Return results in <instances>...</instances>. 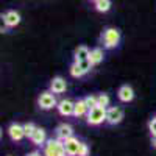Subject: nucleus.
<instances>
[{
	"label": "nucleus",
	"instance_id": "obj_1",
	"mask_svg": "<svg viewBox=\"0 0 156 156\" xmlns=\"http://www.w3.org/2000/svg\"><path fill=\"white\" fill-rule=\"evenodd\" d=\"M44 156H69L66 148H64V142L59 139H48L44 145Z\"/></svg>",
	"mask_w": 156,
	"mask_h": 156
},
{
	"label": "nucleus",
	"instance_id": "obj_2",
	"mask_svg": "<svg viewBox=\"0 0 156 156\" xmlns=\"http://www.w3.org/2000/svg\"><path fill=\"white\" fill-rule=\"evenodd\" d=\"M101 41L106 48H114L120 42V31L117 28H106L101 34Z\"/></svg>",
	"mask_w": 156,
	"mask_h": 156
},
{
	"label": "nucleus",
	"instance_id": "obj_3",
	"mask_svg": "<svg viewBox=\"0 0 156 156\" xmlns=\"http://www.w3.org/2000/svg\"><path fill=\"white\" fill-rule=\"evenodd\" d=\"M106 111L108 108L105 106H95L87 112V123L89 125H100L106 120Z\"/></svg>",
	"mask_w": 156,
	"mask_h": 156
},
{
	"label": "nucleus",
	"instance_id": "obj_4",
	"mask_svg": "<svg viewBox=\"0 0 156 156\" xmlns=\"http://www.w3.org/2000/svg\"><path fill=\"white\" fill-rule=\"evenodd\" d=\"M37 103H39V106H41L42 109H51V108L58 106L56 98H55V94L51 92V90H44V92L39 95Z\"/></svg>",
	"mask_w": 156,
	"mask_h": 156
},
{
	"label": "nucleus",
	"instance_id": "obj_5",
	"mask_svg": "<svg viewBox=\"0 0 156 156\" xmlns=\"http://www.w3.org/2000/svg\"><path fill=\"white\" fill-rule=\"evenodd\" d=\"M123 119V111L120 108H117V106H111L108 108L106 111V122L109 125H117V123H120Z\"/></svg>",
	"mask_w": 156,
	"mask_h": 156
},
{
	"label": "nucleus",
	"instance_id": "obj_6",
	"mask_svg": "<svg viewBox=\"0 0 156 156\" xmlns=\"http://www.w3.org/2000/svg\"><path fill=\"white\" fill-rule=\"evenodd\" d=\"M66 89H67V83L62 76H55L53 80H51L50 90L53 94H62V92H66Z\"/></svg>",
	"mask_w": 156,
	"mask_h": 156
},
{
	"label": "nucleus",
	"instance_id": "obj_7",
	"mask_svg": "<svg viewBox=\"0 0 156 156\" xmlns=\"http://www.w3.org/2000/svg\"><path fill=\"white\" fill-rule=\"evenodd\" d=\"M58 112L64 117H67V115H73V109H75V103L72 100H61L58 103Z\"/></svg>",
	"mask_w": 156,
	"mask_h": 156
},
{
	"label": "nucleus",
	"instance_id": "obj_8",
	"mask_svg": "<svg viewBox=\"0 0 156 156\" xmlns=\"http://www.w3.org/2000/svg\"><path fill=\"white\" fill-rule=\"evenodd\" d=\"M70 137H73V128L70 125H67V123H61L56 128V139L64 142V140H67Z\"/></svg>",
	"mask_w": 156,
	"mask_h": 156
},
{
	"label": "nucleus",
	"instance_id": "obj_9",
	"mask_svg": "<svg viewBox=\"0 0 156 156\" xmlns=\"http://www.w3.org/2000/svg\"><path fill=\"white\" fill-rule=\"evenodd\" d=\"M8 134L12 140H22L25 137V133H23V125H19V123H11L9 128H8Z\"/></svg>",
	"mask_w": 156,
	"mask_h": 156
},
{
	"label": "nucleus",
	"instance_id": "obj_10",
	"mask_svg": "<svg viewBox=\"0 0 156 156\" xmlns=\"http://www.w3.org/2000/svg\"><path fill=\"white\" fill-rule=\"evenodd\" d=\"M80 145H81V142L78 139H75V137H70L67 140H64V148H66L69 156H76L78 150H80Z\"/></svg>",
	"mask_w": 156,
	"mask_h": 156
},
{
	"label": "nucleus",
	"instance_id": "obj_11",
	"mask_svg": "<svg viewBox=\"0 0 156 156\" xmlns=\"http://www.w3.org/2000/svg\"><path fill=\"white\" fill-rule=\"evenodd\" d=\"M3 22L6 27H16V25L20 23V14L17 11H6L3 14Z\"/></svg>",
	"mask_w": 156,
	"mask_h": 156
},
{
	"label": "nucleus",
	"instance_id": "obj_12",
	"mask_svg": "<svg viewBox=\"0 0 156 156\" xmlns=\"http://www.w3.org/2000/svg\"><path fill=\"white\" fill-rule=\"evenodd\" d=\"M117 95H119V100H120V101L128 103V101H131V100L134 98V90H133V87H131V86L123 84V86L119 89Z\"/></svg>",
	"mask_w": 156,
	"mask_h": 156
},
{
	"label": "nucleus",
	"instance_id": "obj_13",
	"mask_svg": "<svg viewBox=\"0 0 156 156\" xmlns=\"http://www.w3.org/2000/svg\"><path fill=\"white\" fill-rule=\"evenodd\" d=\"M30 140L33 142L34 145H45V142H47V134H45V129L42 128H37L34 129V133L33 136L30 137Z\"/></svg>",
	"mask_w": 156,
	"mask_h": 156
},
{
	"label": "nucleus",
	"instance_id": "obj_14",
	"mask_svg": "<svg viewBox=\"0 0 156 156\" xmlns=\"http://www.w3.org/2000/svg\"><path fill=\"white\" fill-rule=\"evenodd\" d=\"M89 56H90V50H89L86 45H80V47L75 50V62L89 59Z\"/></svg>",
	"mask_w": 156,
	"mask_h": 156
},
{
	"label": "nucleus",
	"instance_id": "obj_15",
	"mask_svg": "<svg viewBox=\"0 0 156 156\" xmlns=\"http://www.w3.org/2000/svg\"><path fill=\"white\" fill-rule=\"evenodd\" d=\"M87 112H89V108L86 106L84 98L75 101V109H73V115H75V117H83V115H86Z\"/></svg>",
	"mask_w": 156,
	"mask_h": 156
},
{
	"label": "nucleus",
	"instance_id": "obj_16",
	"mask_svg": "<svg viewBox=\"0 0 156 156\" xmlns=\"http://www.w3.org/2000/svg\"><path fill=\"white\" fill-rule=\"evenodd\" d=\"M103 50L101 48H94V50H90V56H89V59H90V62H92V66H97V64H100L101 61H103Z\"/></svg>",
	"mask_w": 156,
	"mask_h": 156
},
{
	"label": "nucleus",
	"instance_id": "obj_17",
	"mask_svg": "<svg viewBox=\"0 0 156 156\" xmlns=\"http://www.w3.org/2000/svg\"><path fill=\"white\" fill-rule=\"evenodd\" d=\"M111 8V0H97L95 2V9L98 12H106Z\"/></svg>",
	"mask_w": 156,
	"mask_h": 156
},
{
	"label": "nucleus",
	"instance_id": "obj_18",
	"mask_svg": "<svg viewBox=\"0 0 156 156\" xmlns=\"http://www.w3.org/2000/svg\"><path fill=\"white\" fill-rule=\"evenodd\" d=\"M70 75L73 78H80V76L84 75V70L80 67V64H78V62H73L72 66H70Z\"/></svg>",
	"mask_w": 156,
	"mask_h": 156
},
{
	"label": "nucleus",
	"instance_id": "obj_19",
	"mask_svg": "<svg viewBox=\"0 0 156 156\" xmlns=\"http://www.w3.org/2000/svg\"><path fill=\"white\" fill-rule=\"evenodd\" d=\"M84 103H86V106L89 108V111H90V109H94L95 106H98V101H97V97H95V95H89V97H86V98H84Z\"/></svg>",
	"mask_w": 156,
	"mask_h": 156
},
{
	"label": "nucleus",
	"instance_id": "obj_20",
	"mask_svg": "<svg viewBox=\"0 0 156 156\" xmlns=\"http://www.w3.org/2000/svg\"><path fill=\"white\" fill-rule=\"evenodd\" d=\"M34 129H36V126H34L33 123H25V125H23V133H25V137H31V136H33V133H34Z\"/></svg>",
	"mask_w": 156,
	"mask_h": 156
},
{
	"label": "nucleus",
	"instance_id": "obj_21",
	"mask_svg": "<svg viewBox=\"0 0 156 156\" xmlns=\"http://www.w3.org/2000/svg\"><path fill=\"white\" fill-rule=\"evenodd\" d=\"M97 101H98V106H108L109 105V97L106 95V94H100L98 97H97Z\"/></svg>",
	"mask_w": 156,
	"mask_h": 156
},
{
	"label": "nucleus",
	"instance_id": "obj_22",
	"mask_svg": "<svg viewBox=\"0 0 156 156\" xmlns=\"http://www.w3.org/2000/svg\"><path fill=\"white\" fill-rule=\"evenodd\" d=\"M78 64H80V67H81V69L84 70V73H86V72H89L90 69H92V62H90V59H84V61H80Z\"/></svg>",
	"mask_w": 156,
	"mask_h": 156
},
{
	"label": "nucleus",
	"instance_id": "obj_23",
	"mask_svg": "<svg viewBox=\"0 0 156 156\" xmlns=\"http://www.w3.org/2000/svg\"><path fill=\"white\" fill-rule=\"evenodd\" d=\"M89 154V147L86 144H83L81 142V145H80V150H78V154L76 156H87Z\"/></svg>",
	"mask_w": 156,
	"mask_h": 156
},
{
	"label": "nucleus",
	"instance_id": "obj_24",
	"mask_svg": "<svg viewBox=\"0 0 156 156\" xmlns=\"http://www.w3.org/2000/svg\"><path fill=\"white\" fill-rule=\"evenodd\" d=\"M148 128H150V133H151L153 136H156V117L150 120V123H148Z\"/></svg>",
	"mask_w": 156,
	"mask_h": 156
},
{
	"label": "nucleus",
	"instance_id": "obj_25",
	"mask_svg": "<svg viewBox=\"0 0 156 156\" xmlns=\"http://www.w3.org/2000/svg\"><path fill=\"white\" fill-rule=\"evenodd\" d=\"M27 156H44V154H41L39 151H31V153H28Z\"/></svg>",
	"mask_w": 156,
	"mask_h": 156
},
{
	"label": "nucleus",
	"instance_id": "obj_26",
	"mask_svg": "<svg viewBox=\"0 0 156 156\" xmlns=\"http://www.w3.org/2000/svg\"><path fill=\"white\" fill-rule=\"evenodd\" d=\"M153 145L156 147V136H153Z\"/></svg>",
	"mask_w": 156,
	"mask_h": 156
},
{
	"label": "nucleus",
	"instance_id": "obj_27",
	"mask_svg": "<svg viewBox=\"0 0 156 156\" xmlns=\"http://www.w3.org/2000/svg\"><path fill=\"white\" fill-rule=\"evenodd\" d=\"M94 2H97V0H94Z\"/></svg>",
	"mask_w": 156,
	"mask_h": 156
}]
</instances>
